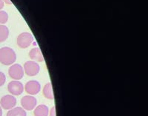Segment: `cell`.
Masks as SVG:
<instances>
[{"instance_id": "obj_1", "label": "cell", "mask_w": 148, "mask_h": 116, "mask_svg": "<svg viewBox=\"0 0 148 116\" xmlns=\"http://www.w3.org/2000/svg\"><path fill=\"white\" fill-rule=\"evenodd\" d=\"M16 60V54L12 48L4 47L0 49V62L4 65H12Z\"/></svg>"}, {"instance_id": "obj_2", "label": "cell", "mask_w": 148, "mask_h": 116, "mask_svg": "<svg viewBox=\"0 0 148 116\" xmlns=\"http://www.w3.org/2000/svg\"><path fill=\"white\" fill-rule=\"evenodd\" d=\"M34 42V36L30 33H22L17 37V44L21 48H27Z\"/></svg>"}, {"instance_id": "obj_3", "label": "cell", "mask_w": 148, "mask_h": 116, "mask_svg": "<svg viewBox=\"0 0 148 116\" xmlns=\"http://www.w3.org/2000/svg\"><path fill=\"white\" fill-rule=\"evenodd\" d=\"M8 74L10 77L14 79L15 81L20 80L24 76L23 67H22V65H20L19 64H13L9 68Z\"/></svg>"}, {"instance_id": "obj_4", "label": "cell", "mask_w": 148, "mask_h": 116, "mask_svg": "<svg viewBox=\"0 0 148 116\" xmlns=\"http://www.w3.org/2000/svg\"><path fill=\"white\" fill-rule=\"evenodd\" d=\"M24 72L28 76H35L39 72L40 67L36 61H29L24 64Z\"/></svg>"}, {"instance_id": "obj_5", "label": "cell", "mask_w": 148, "mask_h": 116, "mask_svg": "<svg viewBox=\"0 0 148 116\" xmlns=\"http://www.w3.org/2000/svg\"><path fill=\"white\" fill-rule=\"evenodd\" d=\"M16 104V98L12 95H6L1 98L0 106L5 109H11Z\"/></svg>"}, {"instance_id": "obj_6", "label": "cell", "mask_w": 148, "mask_h": 116, "mask_svg": "<svg viewBox=\"0 0 148 116\" xmlns=\"http://www.w3.org/2000/svg\"><path fill=\"white\" fill-rule=\"evenodd\" d=\"M21 104L24 109L26 110H33L35 109L37 104V100L35 97L31 96H24L21 100Z\"/></svg>"}, {"instance_id": "obj_7", "label": "cell", "mask_w": 148, "mask_h": 116, "mask_svg": "<svg viewBox=\"0 0 148 116\" xmlns=\"http://www.w3.org/2000/svg\"><path fill=\"white\" fill-rule=\"evenodd\" d=\"M8 89L10 94L14 96H19L24 91L23 84L18 81H12L8 85Z\"/></svg>"}, {"instance_id": "obj_8", "label": "cell", "mask_w": 148, "mask_h": 116, "mask_svg": "<svg viewBox=\"0 0 148 116\" xmlns=\"http://www.w3.org/2000/svg\"><path fill=\"white\" fill-rule=\"evenodd\" d=\"M25 89L26 93L31 96L36 95L40 92L41 84L37 81H30L26 83Z\"/></svg>"}, {"instance_id": "obj_9", "label": "cell", "mask_w": 148, "mask_h": 116, "mask_svg": "<svg viewBox=\"0 0 148 116\" xmlns=\"http://www.w3.org/2000/svg\"><path fill=\"white\" fill-rule=\"evenodd\" d=\"M29 56L33 61H38V62H42L44 61V57L42 55V51L38 47H34L31 49V50L29 53Z\"/></svg>"}, {"instance_id": "obj_10", "label": "cell", "mask_w": 148, "mask_h": 116, "mask_svg": "<svg viewBox=\"0 0 148 116\" xmlns=\"http://www.w3.org/2000/svg\"><path fill=\"white\" fill-rule=\"evenodd\" d=\"M34 116H47L49 115V109L46 105H39L34 109Z\"/></svg>"}, {"instance_id": "obj_11", "label": "cell", "mask_w": 148, "mask_h": 116, "mask_svg": "<svg viewBox=\"0 0 148 116\" xmlns=\"http://www.w3.org/2000/svg\"><path fill=\"white\" fill-rule=\"evenodd\" d=\"M7 116H27L25 110L20 106L14 107L7 113Z\"/></svg>"}, {"instance_id": "obj_12", "label": "cell", "mask_w": 148, "mask_h": 116, "mask_svg": "<svg viewBox=\"0 0 148 116\" xmlns=\"http://www.w3.org/2000/svg\"><path fill=\"white\" fill-rule=\"evenodd\" d=\"M43 95L47 99H54V94L51 83H47L45 85L44 88H43Z\"/></svg>"}, {"instance_id": "obj_13", "label": "cell", "mask_w": 148, "mask_h": 116, "mask_svg": "<svg viewBox=\"0 0 148 116\" xmlns=\"http://www.w3.org/2000/svg\"><path fill=\"white\" fill-rule=\"evenodd\" d=\"M9 35V30L8 27L0 25V42H5Z\"/></svg>"}, {"instance_id": "obj_14", "label": "cell", "mask_w": 148, "mask_h": 116, "mask_svg": "<svg viewBox=\"0 0 148 116\" xmlns=\"http://www.w3.org/2000/svg\"><path fill=\"white\" fill-rule=\"evenodd\" d=\"M8 20V14L4 10H0V25H4Z\"/></svg>"}, {"instance_id": "obj_15", "label": "cell", "mask_w": 148, "mask_h": 116, "mask_svg": "<svg viewBox=\"0 0 148 116\" xmlns=\"http://www.w3.org/2000/svg\"><path fill=\"white\" fill-rule=\"evenodd\" d=\"M6 81V76L2 72H0V87L3 86Z\"/></svg>"}, {"instance_id": "obj_16", "label": "cell", "mask_w": 148, "mask_h": 116, "mask_svg": "<svg viewBox=\"0 0 148 116\" xmlns=\"http://www.w3.org/2000/svg\"><path fill=\"white\" fill-rule=\"evenodd\" d=\"M50 116H56V107L53 106L50 111Z\"/></svg>"}, {"instance_id": "obj_17", "label": "cell", "mask_w": 148, "mask_h": 116, "mask_svg": "<svg viewBox=\"0 0 148 116\" xmlns=\"http://www.w3.org/2000/svg\"><path fill=\"white\" fill-rule=\"evenodd\" d=\"M4 3H6L8 5H12V2L10 0H2Z\"/></svg>"}, {"instance_id": "obj_18", "label": "cell", "mask_w": 148, "mask_h": 116, "mask_svg": "<svg viewBox=\"0 0 148 116\" xmlns=\"http://www.w3.org/2000/svg\"><path fill=\"white\" fill-rule=\"evenodd\" d=\"M4 4L5 3L3 2V1H2V0H0V10H2L4 8Z\"/></svg>"}, {"instance_id": "obj_19", "label": "cell", "mask_w": 148, "mask_h": 116, "mask_svg": "<svg viewBox=\"0 0 148 116\" xmlns=\"http://www.w3.org/2000/svg\"><path fill=\"white\" fill-rule=\"evenodd\" d=\"M0 116H2V109L1 106H0Z\"/></svg>"}]
</instances>
